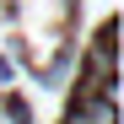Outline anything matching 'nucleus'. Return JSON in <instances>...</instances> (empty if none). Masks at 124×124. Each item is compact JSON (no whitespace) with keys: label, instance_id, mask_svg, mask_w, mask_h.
<instances>
[{"label":"nucleus","instance_id":"obj_1","mask_svg":"<svg viewBox=\"0 0 124 124\" xmlns=\"http://www.w3.org/2000/svg\"><path fill=\"white\" fill-rule=\"evenodd\" d=\"M70 124H113V97H81L70 108Z\"/></svg>","mask_w":124,"mask_h":124}]
</instances>
